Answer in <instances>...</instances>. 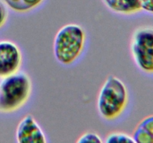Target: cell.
<instances>
[{"label":"cell","mask_w":153,"mask_h":143,"mask_svg":"<svg viewBox=\"0 0 153 143\" xmlns=\"http://www.w3.org/2000/svg\"><path fill=\"white\" fill-rule=\"evenodd\" d=\"M105 5L116 13L132 15L141 10L140 0H102Z\"/></svg>","instance_id":"7"},{"label":"cell","mask_w":153,"mask_h":143,"mask_svg":"<svg viewBox=\"0 0 153 143\" xmlns=\"http://www.w3.org/2000/svg\"><path fill=\"white\" fill-rule=\"evenodd\" d=\"M7 19V11L4 2L0 1V28L5 24Z\"/></svg>","instance_id":"13"},{"label":"cell","mask_w":153,"mask_h":143,"mask_svg":"<svg viewBox=\"0 0 153 143\" xmlns=\"http://www.w3.org/2000/svg\"><path fill=\"white\" fill-rule=\"evenodd\" d=\"M141 10L153 15V0H140Z\"/></svg>","instance_id":"12"},{"label":"cell","mask_w":153,"mask_h":143,"mask_svg":"<svg viewBox=\"0 0 153 143\" xmlns=\"http://www.w3.org/2000/svg\"><path fill=\"white\" fill-rule=\"evenodd\" d=\"M87 35L83 27L69 23L61 27L53 40V54L57 62L70 66L82 56L86 46Z\"/></svg>","instance_id":"2"},{"label":"cell","mask_w":153,"mask_h":143,"mask_svg":"<svg viewBox=\"0 0 153 143\" xmlns=\"http://www.w3.org/2000/svg\"><path fill=\"white\" fill-rule=\"evenodd\" d=\"M22 64V54L19 46L10 40L0 41V78L18 72Z\"/></svg>","instance_id":"5"},{"label":"cell","mask_w":153,"mask_h":143,"mask_svg":"<svg viewBox=\"0 0 153 143\" xmlns=\"http://www.w3.org/2000/svg\"><path fill=\"white\" fill-rule=\"evenodd\" d=\"M129 48L137 68L146 74H153V26L136 28L131 34Z\"/></svg>","instance_id":"4"},{"label":"cell","mask_w":153,"mask_h":143,"mask_svg":"<svg viewBox=\"0 0 153 143\" xmlns=\"http://www.w3.org/2000/svg\"><path fill=\"white\" fill-rule=\"evenodd\" d=\"M77 142L79 143H85V142H92V143H102V140L100 136L96 133L93 132H87L82 134V136L79 137L77 140Z\"/></svg>","instance_id":"11"},{"label":"cell","mask_w":153,"mask_h":143,"mask_svg":"<svg viewBox=\"0 0 153 143\" xmlns=\"http://www.w3.org/2000/svg\"><path fill=\"white\" fill-rule=\"evenodd\" d=\"M105 142L108 143L134 142L132 136L123 132L111 133L106 137Z\"/></svg>","instance_id":"10"},{"label":"cell","mask_w":153,"mask_h":143,"mask_svg":"<svg viewBox=\"0 0 153 143\" xmlns=\"http://www.w3.org/2000/svg\"><path fill=\"white\" fill-rule=\"evenodd\" d=\"M31 92L32 82L23 72L2 78L0 83V112L12 113L19 110L28 102Z\"/></svg>","instance_id":"3"},{"label":"cell","mask_w":153,"mask_h":143,"mask_svg":"<svg viewBox=\"0 0 153 143\" xmlns=\"http://www.w3.org/2000/svg\"><path fill=\"white\" fill-rule=\"evenodd\" d=\"M132 137L134 142L153 143V115L146 116L138 122Z\"/></svg>","instance_id":"8"},{"label":"cell","mask_w":153,"mask_h":143,"mask_svg":"<svg viewBox=\"0 0 153 143\" xmlns=\"http://www.w3.org/2000/svg\"><path fill=\"white\" fill-rule=\"evenodd\" d=\"M129 100L128 91L121 79L109 75L99 91L97 107L100 117L112 122L119 119L126 110Z\"/></svg>","instance_id":"1"},{"label":"cell","mask_w":153,"mask_h":143,"mask_svg":"<svg viewBox=\"0 0 153 143\" xmlns=\"http://www.w3.org/2000/svg\"><path fill=\"white\" fill-rule=\"evenodd\" d=\"M2 1L16 13H27L41 5L44 0H2Z\"/></svg>","instance_id":"9"},{"label":"cell","mask_w":153,"mask_h":143,"mask_svg":"<svg viewBox=\"0 0 153 143\" xmlns=\"http://www.w3.org/2000/svg\"><path fill=\"white\" fill-rule=\"evenodd\" d=\"M16 140L19 143H45L47 142L43 129L31 114L24 116L16 129Z\"/></svg>","instance_id":"6"}]
</instances>
